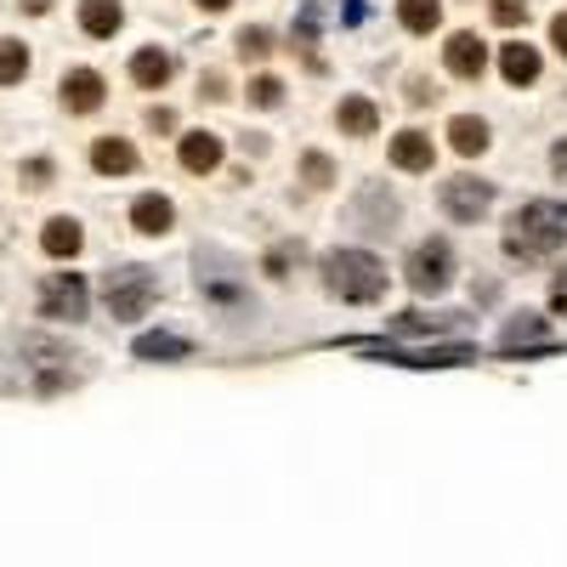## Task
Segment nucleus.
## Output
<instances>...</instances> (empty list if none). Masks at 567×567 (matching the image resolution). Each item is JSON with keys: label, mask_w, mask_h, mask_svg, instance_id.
<instances>
[{"label": "nucleus", "mask_w": 567, "mask_h": 567, "mask_svg": "<svg viewBox=\"0 0 567 567\" xmlns=\"http://www.w3.org/2000/svg\"><path fill=\"white\" fill-rule=\"evenodd\" d=\"M397 18H404L409 35H431L443 23V0H397Z\"/></svg>", "instance_id": "obj_18"}, {"label": "nucleus", "mask_w": 567, "mask_h": 567, "mask_svg": "<svg viewBox=\"0 0 567 567\" xmlns=\"http://www.w3.org/2000/svg\"><path fill=\"white\" fill-rule=\"evenodd\" d=\"M154 295H159V284H154L148 267H120V273H109V284H103V302H109V313L120 324L143 318L154 307Z\"/></svg>", "instance_id": "obj_3"}, {"label": "nucleus", "mask_w": 567, "mask_h": 567, "mask_svg": "<svg viewBox=\"0 0 567 567\" xmlns=\"http://www.w3.org/2000/svg\"><path fill=\"white\" fill-rule=\"evenodd\" d=\"M23 12H35V18H41V12H52V0H23Z\"/></svg>", "instance_id": "obj_35"}, {"label": "nucleus", "mask_w": 567, "mask_h": 567, "mask_svg": "<svg viewBox=\"0 0 567 567\" xmlns=\"http://www.w3.org/2000/svg\"><path fill=\"white\" fill-rule=\"evenodd\" d=\"M324 284H329V295H341V302L363 307V302H381L386 267L370 250H336V256H324Z\"/></svg>", "instance_id": "obj_2"}, {"label": "nucleus", "mask_w": 567, "mask_h": 567, "mask_svg": "<svg viewBox=\"0 0 567 567\" xmlns=\"http://www.w3.org/2000/svg\"><path fill=\"white\" fill-rule=\"evenodd\" d=\"M131 227L148 233V239H159V233L177 227V205H171V199H159V193H143L137 205H131Z\"/></svg>", "instance_id": "obj_9"}, {"label": "nucleus", "mask_w": 567, "mask_h": 567, "mask_svg": "<svg viewBox=\"0 0 567 567\" xmlns=\"http://www.w3.org/2000/svg\"><path fill=\"white\" fill-rule=\"evenodd\" d=\"M449 143H454V154H483L488 148V125L483 120H472V114H460V120H449Z\"/></svg>", "instance_id": "obj_19"}, {"label": "nucleus", "mask_w": 567, "mask_h": 567, "mask_svg": "<svg viewBox=\"0 0 567 567\" xmlns=\"http://www.w3.org/2000/svg\"><path fill=\"white\" fill-rule=\"evenodd\" d=\"M551 307H556V313L567 318V267H562V273L551 279Z\"/></svg>", "instance_id": "obj_29"}, {"label": "nucleus", "mask_w": 567, "mask_h": 567, "mask_svg": "<svg viewBox=\"0 0 567 567\" xmlns=\"http://www.w3.org/2000/svg\"><path fill=\"white\" fill-rule=\"evenodd\" d=\"M171 69H177L171 52H159V46H143L137 57H131V80H137L143 91H159L165 80H171Z\"/></svg>", "instance_id": "obj_14"}, {"label": "nucleus", "mask_w": 567, "mask_h": 567, "mask_svg": "<svg viewBox=\"0 0 567 567\" xmlns=\"http://www.w3.org/2000/svg\"><path fill=\"white\" fill-rule=\"evenodd\" d=\"M86 302H91V290H86L80 273H46V284H41V318L75 324V318H86Z\"/></svg>", "instance_id": "obj_5"}, {"label": "nucleus", "mask_w": 567, "mask_h": 567, "mask_svg": "<svg viewBox=\"0 0 567 567\" xmlns=\"http://www.w3.org/2000/svg\"><path fill=\"white\" fill-rule=\"evenodd\" d=\"M499 69H506V80H511V86H533V80H540V52L517 41V46L499 52Z\"/></svg>", "instance_id": "obj_17"}, {"label": "nucleus", "mask_w": 567, "mask_h": 567, "mask_svg": "<svg viewBox=\"0 0 567 567\" xmlns=\"http://www.w3.org/2000/svg\"><path fill=\"white\" fill-rule=\"evenodd\" d=\"M488 12H494L499 29H517V23H528V0H494Z\"/></svg>", "instance_id": "obj_25"}, {"label": "nucleus", "mask_w": 567, "mask_h": 567, "mask_svg": "<svg viewBox=\"0 0 567 567\" xmlns=\"http://www.w3.org/2000/svg\"><path fill=\"white\" fill-rule=\"evenodd\" d=\"M551 46L567 57V12H556V18H551Z\"/></svg>", "instance_id": "obj_30"}, {"label": "nucleus", "mask_w": 567, "mask_h": 567, "mask_svg": "<svg viewBox=\"0 0 567 567\" xmlns=\"http://www.w3.org/2000/svg\"><path fill=\"white\" fill-rule=\"evenodd\" d=\"M443 63H449L454 80H483V69H488V46H483L477 35H449Z\"/></svg>", "instance_id": "obj_7"}, {"label": "nucleus", "mask_w": 567, "mask_h": 567, "mask_svg": "<svg viewBox=\"0 0 567 567\" xmlns=\"http://www.w3.org/2000/svg\"><path fill=\"white\" fill-rule=\"evenodd\" d=\"M533 341H545V318H533V313H517L506 324V336H499V347L517 352V347H533Z\"/></svg>", "instance_id": "obj_20"}, {"label": "nucleus", "mask_w": 567, "mask_h": 567, "mask_svg": "<svg viewBox=\"0 0 567 567\" xmlns=\"http://www.w3.org/2000/svg\"><path fill=\"white\" fill-rule=\"evenodd\" d=\"M137 358H188V341L182 336H143Z\"/></svg>", "instance_id": "obj_22"}, {"label": "nucleus", "mask_w": 567, "mask_h": 567, "mask_svg": "<svg viewBox=\"0 0 567 567\" xmlns=\"http://www.w3.org/2000/svg\"><path fill=\"white\" fill-rule=\"evenodd\" d=\"M29 75V46L23 41H0V86H18Z\"/></svg>", "instance_id": "obj_21"}, {"label": "nucleus", "mask_w": 567, "mask_h": 567, "mask_svg": "<svg viewBox=\"0 0 567 567\" xmlns=\"http://www.w3.org/2000/svg\"><path fill=\"white\" fill-rule=\"evenodd\" d=\"M302 171H307V182H313V188H329V182H336V165H329L324 154H307V159H302Z\"/></svg>", "instance_id": "obj_26"}, {"label": "nucleus", "mask_w": 567, "mask_h": 567, "mask_svg": "<svg viewBox=\"0 0 567 567\" xmlns=\"http://www.w3.org/2000/svg\"><path fill=\"white\" fill-rule=\"evenodd\" d=\"M120 23H125V7H120V0H86V7H80V29H86L91 41L120 35Z\"/></svg>", "instance_id": "obj_13"}, {"label": "nucleus", "mask_w": 567, "mask_h": 567, "mask_svg": "<svg viewBox=\"0 0 567 567\" xmlns=\"http://www.w3.org/2000/svg\"><path fill=\"white\" fill-rule=\"evenodd\" d=\"M63 109H69V114H97V109H103V75H97V69L63 75Z\"/></svg>", "instance_id": "obj_8"}, {"label": "nucleus", "mask_w": 567, "mask_h": 567, "mask_svg": "<svg viewBox=\"0 0 567 567\" xmlns=\"http://www.w3.org/2000/svg\"><path fill=\"white\" fill-rule=\"evenodd\" d=\"M233 0H199V12H227Z\"/></svg>", "instance_id": "obj_34"}, {"label": "nucleus", "mask_w": 567, "mask_h": 567, "mask_svg": "<svg viewBox=\"0 0 567 567\" xmlns=\"http://www.w3.org/2000/svg\"><path fill=\"white\" fill-rule=\"evenodd\" d=\"M267 52H273V35H267V29H239V57L245 63H261Z\"/></svg>", "instance_id": "obj_23"}, {"label": "nucleus", "mask_w": 567, "mask_h": 567, "mask_svg": "<svg viewBox=\"0 0 567 567\" xmlns=\"http://www.w3.org/2000/svg\"><path fill=\"white\" fill-rule=\"evenodd\" d=\"M250 103H256V109H279V103H284V86H279L273 75H256V80H250Z\"/></svg>", "instance_id": "obj_24"}, {"label": "nucleus", "mask_w": 567, "mask_h": 567, "mask_svg": "<svg viewBox=\"0 0 567 567\" xmlns=\"http://www.w3.org/2000/svg\"><path fill=\"white\" fill-rule=\"evenodd\" d=\"M431 97H438V86H431V80H409V103H415V109L431 103Z\"/></svg>", "instance_id": "obj_31"}, {"label": "nucleus", "mask_w": 567, "mask_h": 567, "mask_svg": "<svg viewBox=\"0 0 567 567\" xmlns=\"http://www.w3.org/2000/svg\"><path fill=\"white\" fill-rule=\"evenodd\" d=\"M182 165L193 177H211L222 165V137H211V131H188L182 137Z\"/></svg>", "instance_id": "obj_12"}, {"label": "nucleus", "mask_w": 567, "mask_h": 567, "mask_svg": "<svg viewBox=\"0 0 567 567\" xmlns=\"http://www.w3.org/2000/svg\"><path fill=\"white\" fill-rule=\"evenodd\" d=\"M199 97H205V103H222V97H227V75H222V69H211L205 80H199Z\"/></svg>", "instance_id": "obj_27"}, {"label": "nucleus", "mask_w": 567, "mask_h": 567, "mask_svg": "<svg viewBox=\"0 0 567 567\" xmlns=\"http://www.w3.org/2000/svg\"><path fill=\"white\" fill-rule=\"evenodd\" d=\"M449 279H454V250H449V239L415 245V256H409V284H415L420 295H443Z\"/></svg>", "instance_id": "obj_4"}, {"label": "nucleus", "mask_w": 567, "mask_h": 567, "mask_svg": "<svg viewBox=\"0 0 567 567\" xmlns=\"http://www.w3.org/2000/svg\"><path fill=\"white\" fill-rule=\"evenodd\" d=\"M488 205H494V188H488V182H477V177L443 182V211H449L454 222H477V216H488Z\"/></svg>", "instance_id": "obj_6"}, {"label": "nucleus", "mask_w": 567, "mask_h": 567, "mask_svg": "<svg viewBox=\"0 0 567 567\" xmlns=\"http://www.w3.org/2000/svg\"><path fill=\"white\" fill-rule=\"evenodd\" d=\"M567 245V216L556 205H522L506 227V250L517 261H540V256H556Z\"/></svg>", "instance_id": "obj_1"}, {"label": "nucleus", "mask_w": 567, "mask_h": 567, "mask_svg": "<svg viewBox=\"0 0 567 567\" xmlns=\"http://www.w3.org/2000/svg\"><path fill=\"white\" fill-rule=\"evenodd\" d=\"M336 125L347 131V137H375V131H381V114H375L370 97H347V103L336 109Z\"/></svg>", "instance_id": "obj_16"}, {"label": "nucleus", "mask_w": 567, "mask_h": 567, "mask_svg": "<svg viewBox=\"0 0 567 567\" xmlns=\"http://www.w3.org/2000/svg\"><path fill=\"white\" fill-rule=\"evenodd\" d=\"M80 245H86V233H80V222H75V216H52V222H46V233H41V250H46L52 261H75V256H80Z\"/></svg>", "instance_id": "obj_10"}, {"label": "nucleus", "mask_w": 567, "mask_h": 567, "mask_svg": "<svg viewBox=\"0 0 567 567\" xmlns=\"http://www.w3.org/2000/svg\"><path fill=\"white\" fill-rule=\"evenodd\" d=\"M23 177H29V188H46V182H52V159H29Z\"/></svg>", "instance_id": "obj_28"}, {"label": "nucleus", "mask_w": 567, "mask_h": 567, "mask_svg": "<svg viewBox=\"0 0 567 567\" xmlns=\"http://www.w3.org/2000/svg\"><path fill=\"white\" fill-rule=\"evenodd\" d=\"M431 159H438V148H431L426 131H397L392 137V165L397 171H431Z\"/></svg>", "instance_id": "obj_11"}, {"label": "nucleus", "mask_w": 567, "mask_h": 567, "mask_svg": "<svg viewBox=\"0 0 567 567\" xmlns=\"http://www.w3.org/2000/svg\"><path fill=\"white\" fill-rule=\"evenodd\" d=\"M148 131H177V114L171 109H148Z\"/></svg>", "instance_id": "obj_32"}, {"label": "nucleus", "mask_w": 567, "mask_h": 567, "mask_svg": "<svg viewBox=\"0 0 567 567\" xmlns=\"http://www.w3.org/2000/svg\"><path fill=\"white\" fill-rule=\"evenodd\" d=\"M551 165H556V177H567V143H556V148H551Z\"/></svg>", "instance_id": "obj_33"}, {"label": "nucleus", "mask_w": 567, "mask_h": 567, "mask_svg": "<svg viewBox=\"0 0 567 567\" xmlns=\"http://www.w3.org/2000/svg\"><path fill=\"white\" fill-rule=\"evenodd\" d=\"M91 165H97L103 177H125V171H137V148H131L125 137H97Z\"/></svg>", "instance_id": "obj_15"}]
</instances>
